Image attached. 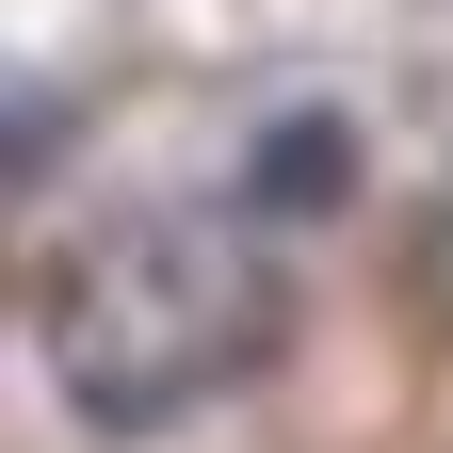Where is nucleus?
Masks as SVG:
<instances>
[{
  "mask_svg": "<svg viewBox=\"0 0 453 453\" xmlns=\"http://www.w3.org/2000/svg\"><path fill=\"white\" fill-rule=\"evenodd\" d=\"M357 195V130L340 113H275L259 130V211H340Z\"/></svg>",
  "mask_w": 453,
  "mask_h": 453,
  "instance_id": "2",
  "label": "nucleus"
},
{
  "mask_svg": "<svg viewBox=\"0 0 453 453\" xmlns=\"http://www.w3.org/2000/svg\"><path fill=\"white\" fill-rule=\"evenodd\" d=\"M275 324H292V292H275L243 211H130L49 275V372L97 437L195 421L211 388H243L275 357Z\"/></svg>",
  "mask_w": 453,
  "mask_h": 453,
  "instance_id": "1",
  "label": "nucleus"
}]
</instances>
